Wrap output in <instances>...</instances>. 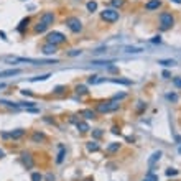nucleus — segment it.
I'll list each match as a JSON object with an SVG mask.
<instances>
[{"label": "nucleus", "instance_id": "obj_7", "mask_svg": "<svg viewBox=\"0 0 181 181\" xmlns=\"http://www.w3.org/2000/svg\"><path fill=\"white\" fill-rule=\"evenodd\" d=\"M79 114H81L84 119H87V120H94V119H97V112L92 110V109H84V110H81Z\"/></svg>", "mask_w": 181, "mask_h": 181}, {"label": "nucleus", "instance_id": "obj_30", "mask_svg": "<svg viewBox=\"0 0 181 181\" xmlns=\"http://www.w3.org/2000/svg\"><path fill=\"white\" fill-rule=\"evenodd\" d=\"M102 135H104V132H102V130H99V128H97V130H94V132H92V137H94V138H100V137H102Z\"/></svg>", "mask_w": 181, "mask_h": 181}, {"label": "nucleus", "instance_id": "obj_6", "mask_svg": "<svg viewBox=\"0 0 181 181\" xmlns=\"http://www.w3.org/2000/svg\"><path fill=\"white\" fill-rule=\"evenodd\" d=\"M40 21H41V23H45L46 26L53 25V21H54V15H53V12H45V13L41 15V18H40Z\"/></svg>", "mask_w": 181, "mask_h": 181}, {"label": "nucleus", "instance_id": "obj_29", "mask_svg": "<svg viewBox=\"0 0 181 181\" xmlns=\"http://www.w3.org/2000/svg\"><path fill=\"white\" fill-rule=\"evenodd\" d=\"M64 91H66L64 86H56V87H54V94H63Z\"/></svg>", "mask_w": 181, "mask_h": 181}, {"label": "nucleus", "instance_id": "obj_32", "mask_svg": "<svg viewBox=\"0 0 181 181\" xmlns=\"http://www.w3.org/2000/svg\"><path fill=\"white\" fill-rule=\"evenodd\" d=\"M176 174H178V170H174V168L166 170V176H176Z\"/></svg>", "mask_w": 181, "mask_h": 181}, {"label": "nucleus", "instance_id": "obj_42", "mask_svg": "<svg viewBox=\"0 0 181 181\" xmlns=\"http://www.w3.org/2000/svg\"><path fill=\"white\" fill-rule=\"evenodd\" d=\"M21 94H23V96H30V94H32V92H30V91H26V89H25V91H21Z\"/></svg>", "mask_w": 181, "mask_h": 181}, {"label": "nucleus", "instance_id": "obj_17", "mask_svg": "<svg viewBox=\"0 0 181 181\" xmlns=\"http://www.w3.org/2000/svg\"><path fill=\"white\" fill-rule=\"evenodd\" d=\"M33 30H35V33H45V32L48 30V26L45 25V23H41V21H38V23L35 25V28H33Z\"/></svg>", "mask_w": 181, "mask_h": 181}, {"label": "nucleus", "instance_id": "obj_35", "mask_svg": "<svg viewBox=\"0 0 181 181\" xmlns=\"http://www.w3.org/2000/svg\"><path fill=\"white\" fill-rule=\"evenodd\" d=\"M173 84L176 86L178 89H181V78H174V79H173Z\"/></svg>", "mask_w": 181, "mask_h": 181}, {"label": "nucleus", "instance_id": "obj_19", "mask_svg": "<svg viewBox=\"0 0 181 181\" xmlns=\"http://www.w3.org/2000/svg\"><path fill=\"white\" fill-rule=\"evenodd\" d=\"M119 148H120V143L112 142L109 147H107V153H115V152H119Z\"/></svg>", "mask_w": 181, "mask_h": 181}, {"label": "nucleus", "instance_id": "obj_45", "mask_svg": "<svg viewBox=\"0 0 181 181\" xmlns=\"http://www.w3.org/2000/svg\"><path fill=\"white\" fill-rule=\"evenodd\" d=\"M0 36H2V40H7V38H5V33L4 32H0Z\"/></svg>", "mask_w": 181, "mask_h": 181}, {"label": "nucleus", "instance_id": "obj_23", "mask_svg": "<svg viewBox=\"0 0 181 181\" xmlns=\"http://www.w3.org/2000/svg\"><path fill=\"white\" fill-rule=\"evenodd\" d=\"M28 23H30V18H28V17H26V18H23V20L20 21V25H18V28H17V30L21 33L23 30H25V26H28Z\"/></svg>", "mask_w": 181, "mask_h": 181}, {"label": "nucleus", "instance_id": "obj_33", "mask_svg": "<svg viewBox=\"0 0 181 181\" xmlns=\"http://www.w3.org/2000/svg\"><path fill=\"white\" fill-rule=\"evenodd\" d=\"M112 82H115V84H125V86L130 84V81H124V79H112Z\"/></svg>", "mask_w": 181, "mask_h": 181}, {"label": "nucleus", "instance_id": "obj_11", "mask_svg": "<svg viewBox=\"0 0 181 181\" xmlns=\"http://www.w3.org/2000/svg\"><path fill=\"white\" fill-rule=\"evenodd\" d=\"M56 51H58V46L50 45V43H46V45L43 46V54H54Z\"/></svg>", "mask_w": 181, "mask_h": 181}, {"label": "nucleus", "instance_id": "obj_18", "mask_svg": "<svg viewBox=\"0 0 181 181\" xmlns=\"http://www.w3.org/2000/svg\"><path fill=\"white\" fill-rule=\"evenodd\" d=\"M76 127H78V130L82 132V133H86V132L91 130V128H89V125H87V122H78V124H76Z\"/></svg>", "mask_w": 181, "mask_h": 181}, {"label": "nucleus", "instance_id": "obj_8", "mask_svg": "<svg viewBox=\"0 0 181 181\" xmlns=\"http://www.w3.org/2000/svg\"><path fill=\"white\" fill-rule=\"evenodd\" d=\"M161 7V2L160 0H150V2H147V5H145V8L147 10H158V8Z\"/></svg>", "mask_w": 181, "mask_h": 181}, {"label": "nucleus", "instance_id": "obj_4", "mask_svg": "<svg viewBox=\"0 0 181 181\" xmlns=\"http://www.w3.org/2000/svg\"><path fill=\"white\" fill-rule=\"evenodd\" d=\"M100 18L107 23H114V21L119 20V12L114 10V8H106L104 12H100Z\"/></svg>", "mask_w": 181, "mask_h": 181}, {"label": "nucleus", "instance_id": "obj_9", "mask_svg": "<svg viewBox=\"0 0 181 181\" xmlns=\"http://www.w3.org/2000/svg\"><path fill=\"white\" fill-rule=\"evenodd\" d=\"M23 135H25V130H23V128H17V130H12L10 133H8V138L18 140V138H21Z\"/></svg>", "mask_w": 181, "mask_h": 181}, {"label": "nucleus", "instance_id": "obj_14", "mask_svg": "<svg viewBox=\"0 0 181 181\" xmlns=\"http://www.w3.org/2000/svg\"><path fill=\"white\" fill-rule=\"evenodd\" d=\"M21 160H23V165H25L26 168H32L33 166V160H32V155H30V153H23V155H21Z\"/></svg>", "mask_w": 181, "mask_h": 181}, {"label": "nucleus", "instance_id": "obj_24", "mask_svg": "<svg viewBox=\"0 0 181 181\" xmlns=\"http://www.w3.org/2000/svg\"><path fill=\"white\" fill-rule=\"evenodd\" d=\"M102 81H104V79H102V78H99V76H96V74L91 76V78L87 79L89 84H99V82H102Z\"/></svg>", "mask_w": 181, "mask_h": 181}, {"label": "nucleus", "instance_id": "obj_48", "mask_svg": "<svg viewBox=\"0 0 181 181\" xmlns=\"http://www.w3.org/2000/svg\"><path fill=\"white\" fill-rule=\"evenodd\" d=\"M178 152H180V153H181V145H180V148H178Z\"/></svg>", "mask_w": 181, "mask_h": 181}, {"label": "nucleus", "instance_id": "obj_44", "mask_svg": "<svg viewBox=\"0 0 181 181\" xmlns=\"http://www.w3.org/2000/svg\"><path fill=\"white\" fill-rule=\"evenodd\" d=\"M4 156H5V152H4L2 148H0V158H4Z\"/></svg>", "mask_w": 181, "mask_h": 181}, {"label": "nucleus", "instance_id": "obj_20", "mask_svg": "<svg viewBox=\"0 0 181 181\" xmlns=\"http://www.w3.org/2000/svg\"><path fill=\"white\" fill-rule=\"evenodd\" d=\"M158 64L166 66V67H173L174 64H176V61H174V59H160V61H158Z\"/></svg>", "mask_w": 181, "mask_h": 181}, {"label": "nucleus", "instance_id": "obj_2", "mask_svg": "<svg viewBox=\"0 0 181 181\" xmlns=\"http://www.w3.org/2000/svg\"><path fill=\"white\" fill-rule=\"evenodd\" d=\"M46 41L50 43V45L59 46V45H63V43L66 41V36H64L61 32H50L46 35Z\"/></svg>", "mask_w": 181, "mask_h": 181}, {"label": "nucleus", "instance_id": "obj_43", "mask_svg": "<svg viewBox=\"0 0 181 181\" xmlns=\"http://www.w3.org/2000/svg\"><path fill=\"white\" fill-rule=\"evenodd\" d=\"M163 78L168 79V78H170V73H168V71H163Z\"/></svg>", "mask_w": 181, "mask_h": 181}, {"label": "nucleus", "instance_id": "obj_36", "mask_svg": "<svg viewBox=\"0 0 181 181\" xmlns=\"http://www.w3.org/2000/svg\"><path fill=\"white\" fill-rule=\"evenodd\" d=\"M79 54H81V51H79V50H71L69 53H67V56H79Z\"/></svg>", "mask_w": 181, "mask_h": 181}, {"label": "nucleus", "instance_id": "obj_16", "mask_svg": "<svg viewBox=\"0 0 181 181\" xmlns=\"http://www.w3.org/2000/svg\"><path fill=\"white\" fill-rule=\"evenodd\" d=\"M124 51L125 53H132V54H138V53H142V48H138V46H125L124 48Z\"/></svg>", "mask_w": 181, "mask_h": 181}, {"label": "nucleus", "instance_id": "obj_21", "mask_svg": "<svg viewBox=\"0 0 181 181\" xmlns=\"http://www.w3.org/2000/svg\"><path fill=\"white\" fill-rule=\"evenodd\" d=\"M64 153H66L64 147H63V145H59V153H58V156H56V163H63V160H64Z\"/></svg>", "mask_w": 181, "mask_h": 181}, {"label": "nucleus", "instance_id": "obj_38", "mask_svg": "<svg viewBox=\"0 0 181 181\" xmlns=\"http://www.w3.org/2000/svg\"><path fill=\"white\" fill-rule=\"evenodd\" d=\"M124 97H125V94H124V92L115 94V96H114V100H120V99H124Z\"/></svg>", "mask_w": 181, "mask_h": 181}, {"label": "nucleus", "instance_id": "obj_31", "mask_svg": "<svg viewBox=\"0 0 181 181\" xmlns=\"http://www.w3.org/2000/svg\"><path fill=\"white\" fill-rule=\"evenodd\" d=\"M32 181H43V176L40 173H33L32 174Z\"/></svg>", "mask_w": 181, "mask_h": 181}, {"label": "nucleus", "instance_id": "obj_3", "mask_svg": "<svg viewBox=\"0 0 181 181\" xmlns=\"http://www.w3.org/2000/svg\"><path fill=\"white\" fill-rule=\"evenodd\" d=\"M174 23V18L171 13H168V12H163V13H160V28L163 30H170L171 26H173Z\"/></svg>", "mask_w": 181, "mask_h": 181}, {"label": "nucleus", "instance_id": "obj_25", "mask_svg": "<svg viewBox=\"0 0 181 181\" xmlns=\"http://www.w3.org/2000/svg\"><path fill=\"white\" fill-rule=\"evenodd\" d=\"M86 7H87L89 12H96V10H97V2H94V0H89Z\"/></svg>", "mask_w": 181, "mask_h": 181}, {"label": "nucleus", "instance_id": "obj_12", "mask_svg": "<svg viewBox=\"0 0 181 181\" xmlns=\"http://www.w3.org/2000/svg\"><path fill=\"white\" fill-rule=\"evenodd\" d=\"M32 140L35 143H41V142H45V140H46V137H45V133H43V132H35V133L32 135Z\"/></svg>", "mask_w": 181, "mask_h": 181}, {"label": "nucleus", "instance_id": "obj_13", "mask_svg": "<svg viewBox=\"0 0 181 181\" xmlns=\"http://www.w3.org/2000/svg\"><path fill=\"white\" fill-rule=\"evenodd\" d=\"M20 74V69H4L0 71V78H8V76H17Z\"/></svg>", "mask_w": 181, "mask_h": 181}, {"label": "nucleus", "instance_id": "obj_5", "mask_svg": "<svg viewBox=\"0 0 181 181\" xmlns=\"http://www.w3.org/2000/svg\"><path fill=\"white\" fill-rule=\"evenodd\" d=\"M66 26L71 30L73 33H79V32L82 30V23H81V20H79L78 17H69V18H66Z\"/></svg>", "mask_w": 181, "mask_h": 181}, {"label": "nucleus", "instance_id": "obj_10", "mask_svg": "<svg viewBox=\"0 0 181 181\" xmlns=\"http://www.w3.org/2000/svg\"><path fill=\"white\" fill-rule=\"evenodd\" d=\"M161 155H163V153H161L160 150H158V152H155V153H153V155H152V156H150V158H148V166L152 168L153 165H155L156 161H158V160H160V158H161Z\"/></svg>", "mask_w": 181, "mask_h": 181}, {"label": "nucleus", "instance_id": "obj_34", "mask_svg": "<svg viewBox=\"0 0 181 181\" xmlns=\"http://www.w3.org/2000/svg\"><path fill=\"white\" fill-rule=\"evenodd\" d=\"M125 4V0H112V5L114 7H122Z\"/></svg>", "mask_w": 181, "mask_h": 181}, {"label": "nucleus", "instance_id": "obj_47", "mask_svg": "<svg viewBox=\"0 0 181 181\" xmlns=\"http://www.w3.org/2000/svg\"><path fill=\"white\" fill-rule=\"evenodd\" d=\"M86 181H92V178H87V180H86Z\"/></svg>", "mask_w": 181, "mask_h": 181}, {"label": "nucleus", "instance_id": "obj_27", "mask_svg": "<svg viewBox=\"0 0 181 181\" xmlns=\"http://www.w3.org/2000/svg\"><path fill=\"white\" fill-rule=\"evenodd\" d=\"M76 92H78V94H81V96H82V94H87V87H86V86H76Z\"/></svg>", "mask_w": 181, "mask_h": 181}, {"label": "nucleus", "instance_id": "obj_22", "mask_svg": "<svg viewBox=\"0 0 181 181\" xmlns=\"http://www.w3.org/2000/svg\"><path fill=\"white\" fill-rule=\"evenodd\" d=\"M143 181H158V174H155L152 170H150L148 173H147V176L143 178Z\"/></svg>", "mask_w": 181, "mask_h": 181}, {"label": "nucleus", "instance_id": "obj_28", "mask_svg": "<svg viewBox=\"0 0 181 181\" xmlns=\"http://www.w3.org/2000/svg\"><path fill=\"white\" fill-rule=\"evenodd\" d=\"M112 61H92V64H96V66H107V64H110Z\"/></svg>", "mask_w": 181, "mask_h": 181}, {"label": "nucleus", "instance_id": "obj_39", "mask_svg": "<svg viewBox=\"0 0 181 181\" xmlns=\"http://www.w3.org/2000/svg\"><path fill=\"white\" fill-rule=\"evenodd\" d=\"M150 41H152V43H161V36H153Z\"/></svg>", "mask_w": 181, "mask_h": 181}, {"label": "nucleus", "instance_id": "obj_41", "mask_svg": "<svg viewBox=\"0 0 181 181\" xmlns=\"http://www.w3.org/2000/svg\"><path fill=\"white\" fill-rule=\"evenodd\" d=\"M112 133H115V135H119V133H120V130H119V127H112Z\"/></svg>", "mask_w": 181, "mask_h": 181}, {"label": "nucleus", "instance_id": "obj_46", "mask_svg": "<svg viewBox=\"0 0 181 181\" xmlns=\"http://www.w3.org/2000/svg\"><path fill=\"white\" fill-rule=\"evenodd\" d=\"M171 2H174V4H178V5H181V0H171Z\"/></svg>", "mask_w": 181, "mask_h": 181}, {"label": "nucleus", "instance_id": "obj_15", "mask_svg": "<svg viewBox=\"0 0 181 181\" xmlns=\"http://www.w3.org/2000/svg\"><path fill=\"white\" fill-rule=\"evenodd\" d=\"M86 148H87L89 152H99V143L94 142V140H91V142L86 143Z\"/></svg>", "mask_w": 181, "mask_h": 181}, {"label": "nucleus", "instance_id": "obj_1", "mask_svg": "<svg viewBox=\"0 0 181 181\" xmlns=\"http://www.w3.org/2000/svg\"><path fill=\"white\" fill-rule=\"evenodd\" d=\"M120 104L117 100H109V102H102V104H97L96 107V112H100V114H107V112H115L119 110Z\"/></svg>", "mask_w": 181, "mask_h": 181}, {"label": "nucleus", "instance_id": "obj_37", "mask_svg": "<svg viewBox=\"0 0 181 181\" xmlns=\"http://www.w3.org/2000/svg\"><path fill=\"white\" fill-rule=\"evenodd\" d=\"M166 99H170V100H178V96H176V94H166Z\"/></svg>", "mask_w": 181, "mask_h": 181}, {"label": "nucleus", "instance_id": "obj_40", "mask_svg": "<svg viewBox=\"0 0 181 181\" xmlns=\"http://www.w3.org/2000/svg\"><path fill=\"white\" fill-rule=\"evenodd\" d=\"M145 107H147V106H145L143 102H138V106H137V110H138V112H142V110L145 109Z\"/></svg>", "mask_w": 181, "mask_h": 181}, {"label": "nucleus", "instance_id": "obj_26", "mask_svg": "<svg viewBox=\"0 0 181 181\" xmlns=\"http://www.w3.org/2000/svg\"><path fill=\"white\" fill-rule=\"evenodd\" d=\"M48 78H51V74L48 73V74H43V76H36V78H32L33 82H38V81H46Z\"/></svg>", "mask_w": 181, "mask_h": 181}]
</instances>
